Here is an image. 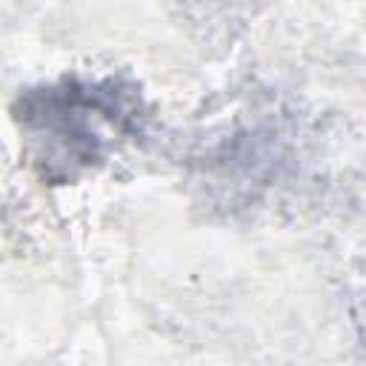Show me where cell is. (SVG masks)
I'll return each instance as SVG.
<instances>
[{
    "label": "cell",
    "mask_w": 366,
    "mask_h": 366,
    "mask_svg": "<svg viewBox=\"0 0 366 366\" xmlns=\"http://www.w3.org/2000/svg\"><path fill=\"white\" fill-rule=\"evenodd\" d=\"M123 103L112 89L63 83L26 97L23 126L37 143V157L49 172L71 174L100 160L109 143L106 126L123 123Z\"/></svg>",
    "instance_id": "obj_1"
}]
</instances>
